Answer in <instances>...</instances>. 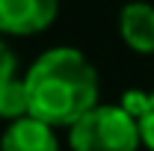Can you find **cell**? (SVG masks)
<instances>
[{
	"label": "cell",
	"instance_id": "3957f363",
	"mask_svg": "<svg viewBox=\"0 0 154 151\" xmlns=\"http://www.w3.org/2000/svg\"><path fill=\"white\" fill-rule=\"evenodd\" d=\"M59 12V0H0L3 36H36L48 30Z\"/></svg>",
	"mask_w": 154,
	"mask_h": 151
},
{
	"label": "cell",
	"instance_id": "277c9868",
	"mask_svg": "<svg viewBox=\"0 0 154 151\" xmlns=\"http://www.w3.org/2000/svg\"><path fill=\"white\" fill-rule=\"evenodd\" d=\"M119 36L134 54H154V6L134 0L119 12Z\"/></svg>",
	"mask_w": 154,
	"mask_h": 151
},
{
	"label": "cell",
	"instance_id": "52a82bcc",
	"mask_svg": "<svg viewBox=\"0 0 154 151\" xmlns=\"http://www.w3.org/2000/svg\"><path fill=\"white\" fill-rule=\"evenodd\" d=\"M24 116H30V98H27V83L12 77L9 83L0 86V119H12L18 122Z\"/></svg>",
	"mask_w": 154,
	"mask_h": 151
},
{
	"label": "cell",
	"instance_id": "8992f818",
	"mask_svg": "<svg viewBox=\"0 0 154 151\" xmlns=\"http://www.w3.org/2000/svg\"><path fill=\"white\" fill-rule=\"evenodd\" d=\"M122 107L128 110V113L136 119V125H139V133H142V142L154 151V92H131L122 95Z\"/></svg>",
	"mask_w": 154,
	"mask_h": 151
},
{
	"label": "cell",
	"instance_id": "5b68a950",
	"mask_svg": "<svg viewBox=\"0 0 154 151\" xmlns=\"http://www.w3.org/2000/svg\"><path fill=\"white\" fill-rule=\"evenodd\" d=\"M0 151H59V142L51 125L38 122L33 116H24L3 131Z\"/></svg>",
	"mask_w": 154,
	"mask_h": 151
},
{
	"label": "cell",
	"instance_id": "6da1fadb",
	"mask_svg": "<svg viewBox=\"0 0 154 151\" xmlns=\"http://www.w3.org/2000/svg\"><path fill=\"white\" fill-rule=\"evenodd\" d=\"M30 116L51 128H71L98 107L95 65L77 48H51L30 65L24 77Z\"/></svg>",
	"mask_w": 154,
	"mask_h": 151
},
{
	"label": "cell",
	"instance_id": "7a4b0ae2",
	"mask_svg": "<svg viewBox=\"0 0 154 151\" xmlns=\"http://www.w3.org/2000/svg\"><path fill=\"white\" fill-rule=\"evenodd\" d=\"M142 133L122 104H98L68 128L71 151H136Z\"/></svg>",
	"mask_w": 154,
	"mask_h": 151
},
{
	"label": "cell",
	"instance_id": "ba28073f",
	"mask_svg": "<svg viewBox=\"0 0 154 151\" xmlns=\"http://www.w3.org/2000/svg\"><path fill=\"white\" fill-rule=\"evenodd\" d=\"M15 68H18V59L12 54V48H9L6 42H0V86L15 77Z\"/></svg>",
	"mask_w": 154,
	"mask_h": 151
}]
</instances>
